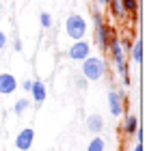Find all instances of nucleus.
Here are the masks:
<instances>
[{
  "label": "nucleus",
  "mask_w": 160,
  "mask_h": 151,
  "mask_svg": "<svg viewBox=\"0 0 160 151\" xmlns=\"http://www.w3.org/2000/svg\"><path fill=\"white\" fill-rule=\"evenodd\" d=\"M104 149H106V140H104L100 134H95V136H93V140L89 143L87 151H104Z\"/></svg>",
  "instance_id": "13"
},
{
  "label": "nucleus",
  "mask_w": 160,
  "mask_h": 151,
  "mask_svg": "<svg viewBox=\"0 0 160 151\" xmlns=\"http://www.w3.org/2000/svg\"><path fill=\"white\" fill-rule=\"evenodd\" d=\"M138 129V117L136 114H128L123 121V134L126 136H134V132Z\"/></svg>",
  "instance_id": "11"
},
{
  "label": "nucleus",
  "mask_w": 160,
  "mask_h": 151,
  "mask_svg": "<svg viewBox=\"0 0 160 151\" xmlns=\"http://www.w3.org/2000/svg\"><path fill=\"white\" fill-rule=\"evenodd\" d=\"M32 140H35V129H32V127H24V129L15 136V149L28 151L32 147Z\"/></svg>",
  "instance_id": "5"
},
{
  "label": "nucleus",
  "mask_w": 160,
  "mask_h": 151,
  "mask_svg": "<svg viewBox=\"0 0 160 151\" xmlns=\"http://www.w3.org/2000/svg\"><path fill=\"white\" fill-rule=\"evenodd\" d=\"M87 22H84V17L78 15V13H74V15H69L67 20H65V35L69 37V39H74V41H78V39H84V35H87Z\"/></svg>",
  "instance_id": "2"
},
{
  "label": "nucleus",
  "mask_w": 160,
  "mask_h": 151,
  "mask_svg": "<svg viewBox=\"0 0 160 151\" xmlns=\"http://www.w3.org/2000/svg\"><path fill=\"white\" fill-rule=\"evenodd\" d=\"M82 76L87 80H93V82H100L104 76H106V61L100 58V56H87L82 61Z\"/></svg>",
  "instance_id": "1"
},
{
  "label": "nucleus",
  "mask_w": 160,
  "mask_h": 151,
  "mask_svg": "<svg viewBox=\"0 0 160 151\" xmlns=\"http://www.w3.org/2000/svg\"><path fill=\"white\" fill-rule=\"evenodd\" d=\"M18 89V80L13 74H0V95H11Z\"/></svg>",
  "instance_id": "7"
},
{
  "label": "nucleus",
  "mask_w": 160,
  "mask_h": 151,
  "mask_svg": "<svg viewBox=\"0 0 160 151\" xmlns=\"http://www.w3.org/2000/svg\"><path fill=\"white\" fill-rule=\"evenodd\" d=\"M93 24H95V26L104 24V15H102V13H100V11H98V9H95V11H93Z\"/></svg>",
  "instance_id": "19"
},
{
  "label": "nucleus",
  "mask_w": 160,
  "mask_h": 151,
  "mask_svg": "<svg viewBox=\"0 0 160 151\" xmlns=\"http://www.w3.org/2000/svg\"><path fill=\"white\" fill-rule=\"evenodd\" d=\"M87 84H89V80H87L84 76H76V89L84 91V89H87Z\"/></svg>",
  "instance_id": "18"
},
{
  "label": "nucleus",
  "mask_w": 160,
  "mask_h": 151,
  "mask_svg": "<svg viewBox=\"0 0 160 151\" xmlns=\"http://www.w3.org/2000/svg\"><path fill=\"white\" fill-rule=\"evenodd\" d=\"M87 129L93 132V134H100L104 129V119L100 114H89L87 117Z\"/></svg>",
  "instance_id": "10"
},
{
  "label": "nucleus",
  "mask_w": 160,
  "mask_h": 151,
  "mask_svg": "<svg viewBox=\"0 0 160 151\" xmlns=\"http://www.w3.org/2000/svg\"><path fill=\"white\" fill-rule=\"evenodd\" d=\"M39 24H41V28H50V26H52V15H50L48 11H41V15H39Z\"/></svg>",
  "instance_id": "16"
},
{
  "label": "nucleus",
  "mask_w": 160,
  "mask_h": 151,
  "mask_svg": "<svg viewBox=\"0 0 160 151\" xmlns=\"http://www.w3.org/2000/svg\"><path fill=\"white\" fill-rule=\"evenodd\" d=\"M121 48H123V52H130L132 50V41H130V39H123V41H121Z\"/></svg>",
  "instance_id": "21"
},
{
  "label": "nucleus",
  "mask_w": 160,
  "mask_h": 151,
  "mask_svg": "<svg viewBox=\"0 0 160 151\" xmlns=\"http://www.w3.org/2000/svg\"><path fill=\"white\" fill-rule=\"evenodd\" d=\"M108 52H110V56H112V61H115V63L126 58V52H123V48H121V41L115 37V32L110 35V41H108Z\"/></svg>",
  "instance_id": "8"
},
{
  "label": "nucleus",
  "mask_w": 160,
  "mask_h": 151,
  "mask_svg": "<svg viewBox=\"0 0 160 151\" xmlns=\"http://www.w3.org/2000/svg\"><path fill=\"white\" fill-rule=\"evenodd\" d=\"M126 91H115V89H110V93H108V110H110V114L117 119V117H121L123 114V110H126Z\"/></svg>",
  "instance_id": "3"
},
{
  "label": "nucleus",
  "mask_w": 160,
  "mask_h": 151,
  "mask_svg": "<svg viewBox=\"0 0 160 151\" xmlns=\"http://www.w3.org/2000/svg\"><path fill=\"white\" fill-rule=\"evenodd\" d=\"M13 50L22 52V41H20V37H13Z\"/></svg>",
  "instance_id": "20"
},
{
  "label": "nucleus",
  "mask_w": 160,
  "mask_h": 151,
  "mask_svg": "<svg viewBox=\"0 0 160 151\" xmlns=\"http://www.w3.org/2000/svg\"><path fill=\"white\" fill-rule=\"evenodd\" d=\"M22 86H24V91H30V86H32V80H24V82H22Z\"/></svg>",
  "instance_id": "23"
},
{
  "label": "nucleus",
  "mask_w": 160,
  "mask_h": 151,
  "mask_svg": "<svg viewBox=\"0 0 160 151\" xmlns=\"http://www.w3.org/2000/svg\"><path fill=\"white\" fill-rule=\"evenodd\" d=\"M132 58H134V63H143V41L141 39H136L134 41V46H132Z\"/></svg>",
  "instance_id": "14"
},
{
  "label": "nucleus",
  "mask_w": 160,
  "mask_h": 151,
  "mask_svg": "<svg viewBox=\"0 0 160 151\" xmlns=\"http://www.w3.org/2000/svg\"><path fill=\"white\" fill-rule=\"evenodd\" d=\"M95 2H98V4H102V7H106V4L110 2V0H95Z\"/></svg>",
  "instance_id": "26"
},
{
  "label": "nucleus",
  "mask_w": 160,
  "mask_h": 151,
  "mask_svg": "<svg viewBox=\"0 0 160 151\" xmlns=\"http://www.w3.org/2000/svg\"><path fill=\"white\" fill-rule=\"evenodd\" d=\"M110 35H112V28L106 24L95 26V46L100 50H108V41H110Z\"/></svg>",
  "instance_id": "6"
},
{
  "label": "nucleus",
  "mask_w": 160,
  "mask_h": 151,
  "mask_svg": "<svg viewBox=\"0 0 160 151\" xmlns=\"http://www.w3.org/2000/svg\"><path fill=\"white\" fill-rule=\"evenodd\" d=\"M134 136H136V143H141V140H143V132H141V129H136V132H134Z\"/></svg>",
  "instance_id": "24"
},
{
  "label": "nucleus",
  "mask_w": 160,
  "mask_h": 151,
  "mask_svg": "<svg viewBox=\"0 0 160 151\" xmlns=\"http://www.w3.org/2000/svg\"><path fill=\"white\" fill-rule=\"evenodd\" d=\"M108 7H110V13L115 15V17H126V9H123V2L121 0H110L108 2Z\"/></svg>",
  "instance_id": "12"
},
{
  "label": "nucleus",
  "mask_w": 160,
  "mask_h": 151,
  "mask_svg": "<svg viewBox=\"0 0 160 151\" xmlns=\"http://www.w3.org/2000/svg\"><path fill=\"white\" fill-rule=\"evenodd\" d=\"M4 46H7V35L0 30V50H4Z\"/></svg>",
  "instance_id": "22"
},
{
  "label": "nucleus",
  "mask_w": 160,
  "mask_h": 151,
  "mask_svg": "<svg viewBox=\"0 0 160 151\" xmlns=\"http://www.w3.org/2000/svg\"><path fill=\"white\" fill-rule=\"evenodd\" d=\"M121 2H123L126 13H136L138 11V0H121Z\"/></svg>",
  "instance_id": "17"
},
{
  "label": "nucleus",
  "mask_w": 160,
  "mask_h": 151,
  "mask_svg": "<svg viewBox=\"0 0 160 151\" xmlns=\"http://www.w3.org/2000/svg\"><path fill=\"white\" fill-rule=\"evenodd\" d=\"M30 95H32L35 104H41V101H46V97H48L46 84H43L41 80H32V86H30Z\"/></svg>",
  "instance_id": "9"
},
{
  "label": "nucleus",
  "mask_w": 160,
  "mask_h": 151,
  "mask_svg": "<svg viewBox=\"0 0 160 151\" xmlns=\"http://www.w3.org/2000/svg\"><path fill=\"white\" fill-rule=\"evenodd\" d=\"M28 106H30V100H28V97H22V100L15 101V106H13V112H15V114H22V112L26 110Z\"/></svg>",
  "instance_id": "15"
},
{
  "label": "nucleus",
  "mask_w": 160,
  "mask_h": 151,
  "mask_svg": "<svg viewBox=\"0 0 160 151\" xmlns=\"http://www.w3.org/2000/svg\"><path fill=\"white\" fill-rule=\"evenodd\" d=\"M132 151H143V145H141V143H136V145H134V149Z\"/></svg>",
  "instance_id": "25"
},
{
  "label": "nucleus",
  "mask_w": 160,
  "mask_h": 151,
  "mask_svg": "<svg viewBox=\"0 0 160 151\" xmlns=\"http://www.w3.org/2000/svg\"><path fill=\"white\" fill-rule=\"evenodd\" d=\"M89 54H91V43H87L84 39L74 41V46H69V50H67V56H69L72 61H80V63H82Z\"/></svg>",
  "instance_id": "4"
}]
</instances>
